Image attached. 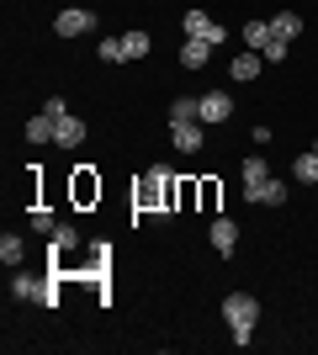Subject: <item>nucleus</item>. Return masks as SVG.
Masks as SVG:
<instances>
[{
  "instance_id": "nucleus-1",
  "label": "nucleus",
  "mask_w": 318,
  "mask_h": 355,
  "mask_svg": "<svg viewBox=\"0 0 318 355\" xmlns=\"http://www.w3.org/2000/svg\"><path fill=\"white\" fill-rule=\"evenodd\" d=\"M175 207H181V180H175V170L154 164L149 175L133 186V212H149V218H170Z\"/></svg>"
},
{
  "instance_id": "nucleus-2",
  "label": "nucleus",
  "mask_w": 318,
  "mask_h": 355,
  "mask_svg": "<svg viewBox=\"0 0 318 355\" xmlns=\"http://www.w3.org/2000/svg\"><path fill=\"white\" fill-rule=\"evenodd\" d=\"M223 324H228V340L239 345H255V324H260V302L249 292H233V297H223Z\"/></svg>"
},
{
  "instance_id": "nucleus-3",
  "label": "nucleus",
  "mask_w": 318,
  "mask_h": 355,
  "mask_svg": "<svg viewBox=\"0 0 318 355\" xmlns=\"http://www.w3.org/2000/svg\"><path fill=\"white\" fill-rule=\"evenodd\" d=\"M53 32H59V37H85V32H96V16L80 11V6H69V11L53 16Z\"/></svg>"
},
{
  "instance_id": "nucleus-4",
  "label": "nucleus",
  "mask_w": 318,
  "mask_h": 355,
  "mask_svg": "<svg viewBox=\"0 0 318 355\" xmlns=\"http://www.w3.org/2000/svg\"><path fill=\"white\" fill-rule=\"evenodd\" d=\"M170 144L181 148V154H202L207 133H202V122H170Z\"/></svg>"
},
{
  "instance_id": "nucleus-5",
  "label": "nucleus",
  "mask_w": 318,
  "mask_h": 355,
  "mask_svg": "<svg viewBox=\"0 0 318 355\" xmlns=\"http://www.w3.org/2000/svg\"><path fill=\"white\" fill-rule=\"evenodd\" d=\"M207 239H212V250H218V254H233V250H239V223H233V218H212Z\"/></svg>"
},
{
  "instance_id": "nucleus-6",
  "label": "nucleus",
  "mask_w": 318,
  "mask_h": 355,
  "mask_svg": "<svg viewBox=\"0 0 318 355\" xmlns=\"http://www.w3.org/2000/svg\"><path fill=\"white\" fill-rule=\"evenodd\" d=\"M233 117V101H228L223 90H207L202 96V128H218V122H228Z\"/></svg>"
},
{
  "instance_id": "nucleus-7",
  "label": "nucleus",
  "mask_w": 318,
  "mask_h": 355,
  "mask_svg": "<svg viewBox=\"0 0 318 355\" xmlns=\"http://www.w3.org/2000/svg\"><path fill=\"white\" fill-rule=\"evenodd\" d=\"M75 202H80V207L101 202V175H96L91 164H80V170H75Z\"/></svg>"
},
{
  "instance_id": "nucleus-8",
  "label": "nucleus",
  "mask_w": 318,
  "mask_h": 355,
  "mask_svg": "<svg viewBox=\"0 0 318 355\" xmlns=\"http://www.w3.org/2000/svg\"><path fill=\"white\" fill-rule=\"evenodd\" d=\"M239 170H244V196L255 202V196H260V186L271 180V170H265V159H260V154H249V159H244Z\"/></svg>"
},
{
  "instance_id": "nucleus-9",
  "label": "nucleus",
  "mask_w": 318,
  "mask_h": 355,
  "mask_svg": "<svg viewBox=\"0 0 318 355\" xmlns=\"http://www.w3.org/2000/svg\"><path fill=\"white\" fill-rule=\"evenodd\" d=\"M53 144H59V148H80V144H85V122H80L75 112H69V117H59V128H53Z\"/></svg>"
},
{
  "instance_id": "nucleus-10",
  "label": "nucleus",
  "mask_w": 318,
  "mask_h": 355,
  "mask_svg": "<svg viewBox=\"0 0 318 355\" xmlns=\"http://www.w3.org/2000/svg\"><path fill=\"white\" fill-rule=\"evenodd\" d=\"M260 59H265V53H255V48H244L239 59L228 64V74H233L239 85H244V80H260Z\"/></svg>"
},
{
  "instance_id": "nucleus-11",
  "label": "nucleus",
  "mask_w": 318,
  "mask_h": 355,
  "mask_svg": "<svg viewBox=\"0 0 318 355\" xmlns=\"http://www.w3.org/2000/svg\"><path fill=\"white\" fill-rule=\"evenodd\" d=\"M207 59H212V43H202V37H186L181 43V69H202Z\"/></svg>"
},
{
  "instance_id": "nucleus-12",
  "label": "nucleus",
  "mask_w": 318,
  "mask_h": 355,
  "mask_svg": "<svg viewBox=\"0 0 318 355\" xmlns=\"http://www.w3.org/2000/svg\"><path fill=\"white\" fill-rule=\"evenodd\" d=\"M170 122H202V96H175L170 101Z\"/></svg>"
},
{
  "instance_id": "nucleus-13",
  "label": "nucleus",
  "mask_w": 318,
  "mask_h": 355,
  "mask_svg": "<svg viewBox=\"0 0 318 355\" xmlns=\"http://www.w3.org/2000/svg\"><path fill=\"white\" fill-rule=\"evenodd\" d=\"M271 32L281 37V43H292V37H303V16H297V11H281V16H271Z\"/></svg>"
},
{
  "instance_id": "nucleus-14",
  "label": "nucleus",
  "mask_w": 318,
  "mask_h": 355,
  "mask_svg": "<svg viewBox=\"0 0 318 355\" xmlns=\"http://www.w3.org/2000/svg\"><path fill=\"white\" fill-rule=\"evenodd\" d=\"M53 128H59V122L48 117V112H37V117L27 122V144H53Z\"/></svg>"
},
{
  "instance_id": "nucleus-15",
  "label": "nucleus",
  "mask_w": 318,
  "mask_h": 355,
  "mask_svg": "<svg viewBox=\"0 0 318 355\" xmlns=\"http://www.w3.org/2000/svg\"><path fill=\"white\" fill-rule=\"evenodd\" d=\"M265 43H271V21H244V48L265 53Z\"/></svg>"
},
{
  "instance_id": "nucleus-16",
  "label": "nucleus",
  "mask_w": 318,
  "mask_h": 355,
  "mask_svg": "<svg viewBox=\"0 0 318 355\" xmlns=\"http://www.w3.org/2000/svg\"><path fill=\"white\" fill-rule=\"evenodd\" d=\"M292 175L303 180V186H313V180H318V154H313V148H308V154H297V159H292Z\"/></svg>"
},
{
  "instance_id": "nucleus-17",
  "label": "nucleus",
  "mask_w": 318,
  "mask_h": 355,
  "mask_svg": "<svg viewBox=\"0 0 318 355\" xmlns=\"http://www.w3.org/2000/svg\"><path fill=\"white\" fill-rule=\"evenodd\" d=\"M181 32H186V37H207V32H212V16L207 11H186L181 16Z\"/></svg>"
},
{
  "instance_id": "nucleus-18",
  "label": "nucleus",
  "mask_w": 318,
  "mask_h": 355,
  "mask_svg": "<svg viewBox=\"0 0 318 355\" xmlns=\"http://www.w3.org/2000/svg\"><path fill=\"white\" fill-rule=\"evenodd\" d=\"M122 48H127V59H149L154 37H149V32H122Z\"/></svg>"
},
{
  "instance_id": "nucleus-19",
  "label": "nucleus",
  "mask_w": 318,
  "mask_h": 355,
  "mask_svg": "<svg viewBox=\"0 0 318 355\" xmlns=\"http://www.w3.org/2000/svg\"><path fill=\"white\" fill-rule=\"evenodd\" d=\"M255 202H265V207H287V180H265Z\"/></svg>"
},
{
  "instance_id": "nucleus-20",
  "label": "nucleus",
  "mask_w": 318,
  "mask_h": 355,
  "mask_svg": "<svg viewBox=\"0 0 318 355\" xmlns=\"http://www.w3.org/2000/svg\"><path fill=\"white\" fill-rule=\"evenodd\" d=\"M0 260H6V266H21V260H27V244H21L16 234H6L0 239Z\"/></svg>"
},
{
  "instance_id": "nucleus-21",
  "label": "nucleus",
  "mask_w": 318,
  "mask_h": 355,
  "mask_svg": "<svg viewBox=\"0 0 318 355\" xmlns=\"http://www.w3.org/2000/svg\"><path fill=\"white\" fill-rule=\"evenodd\" d=\"M96 53H101L106 64H122V59H127V48H122V37H101V43H96Z\"/></svg>"
},
{
  "instance_id": "nucleus-22",
  "label": "nucleus",
  "mask_w": 318,
  "mask_h": 355,
  "mask_svg": "<svg viewBox=\"0 0 318 355\" xmlns=\"http://www.w3.org/2000/svg\"><path fill=\"white\" fill-rule=\"evenodd\" d=\"M218 196H223V191H218V180H197V202L207 212H218Z\"/></svg>"
},
{
  "instance_id": "nucleus-23",
  "label": "nucleus",
  "mask_w": 318,
  "mask_h": 355,
  "mask_svg": "<svg viewBox=\"0 0 318 355\" xmlns=\"http://www.w3.org/2000/svg\"><path fill=\"white\" fill-rule=\"evenodd\" d=\"M32 228H37V234H53L59 223H53V212H48V207H32Z\"/></svg>"
},
{
  "instance_id": "nucleus-24",
  "label": "nucleus",
  "mask_w": 318,
  "mask_h": 355,
  "mask_svg": "<svg viewBox=\"0 0 318 355\" xmlns=\"http://www.w3.org/2000/svg\"><path fill=\"white\" fill-rule=\"evenodd\" d=\"M43 112H48L53 122H59V117H69V106H64V96H48V106H43Z\"/></svg>"
},
{
  "instance_id": "nucleus-25",
  "label": "nucleus",
  "mask_w": 318,
  "mask_h": 355,
  "mask_svg": "<svg viewBox=\"0 0 318 355\" xmlns=\"http://www.w3.org/2000/svg\"><path fill=\"white\" fill-rule=\"evenodd\" d=\"M202 43H212V48H218V43H228V27H223V21H212V32L202 37Z\"/></svg>"
},
{
  "instance_id": "nucleus-26",
  "label": "nucleus",
  "mask_w": 318,
  "mask_h": 355,
  "mask_svg": "<svg viewBox=\"0 0 318 355\" xmlns=\"http://www.w3.org/2000/svg\"><path fill=\"white\" fill-rule=\"evenodd\" d=\"M313 154H318V138H313Z\"/></svg>"
}]
</instances>
